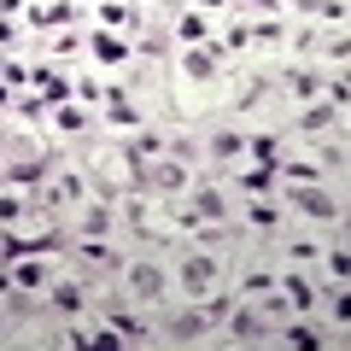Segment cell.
I'll return each mask as SVG.
<instances>
[{"label":"cell","instance_id":"obj_1","mask_svg":"<svg viewBox=\"0 0 351 351\" xmlns=\"http://www.w3.org/2000/svg\"><path fill=\"white\" fill-rule=\"evenodd\" d=\"M129 287H135L141 299H158V293H164V276L152 269V263H135V269H129Z\"/></svg>","mask_w":351,"mask_h":351},{"label":"cell","instance_id":"obj_2","mask_svg":"<svg viewBox=\"0 0 351 351\" xmlns=\"http://www.w3.org/2000/svg\"><path fill=\"white\" fill-rule=\"evenodd\" d=\"M211 276H217L211 258H188V263H182V281H188V293H205V287H211Z\"/></svg>","mask_w":351,"mask_h":351},{"label":"cell","instance_id":"obj_3","mask_svg":"<svg viewBox=\"0 0 351 351\" xmlns=\"http://www.w3.org/2000/svg\"><path fill=\"white\" fill-rule=\"evenodd\" d=\"M293 199H299V205H304V211H311V217H322V223H328V217H334V199H328V193H316V188H299V193H293Z\"/></svg>","mask_w":351,"mask_h":351},{"label":"cell","instance_id":"obj_4","mask_svg":"<svg viewBox=\"0 0 351 351\" xmlns=\"http://www.w3.org/2000/svg\"><path fill=\"white\" fill-rule=\"evenodd\" d=\"M36 82H41V106H59V100H64V76H47V71H41Z\"/></svg>","mask_w":351,"mask_h":351},{"label":"cell","instance_id":"obj_5","mask_svg":"<svg viewBox=\"0 0 351 351\" xmlns=\"http://www.w3.org/2000/svg\"><path fill=\"white\" fill-rule=\"evenodd\" d=\"M94 53H100L106 64H123V53H129V47H123V41H112V36H94Z\"/></svg>","mask_w":351,"mask_h":351},{"label":"cell","instance_id":"obj_6","mask_svg":"<svg viewBox=\"0 0 351 351\" xmlns=\"http://www.w3.org/2000/svg\"><path fill=\"white\" fill-rule=\"evenodd\" d=\"M234 334H240V339H258V334H263V322H258L252 311H234Z\"/></svg>","mask_w":351,"mask_h":351},{"label":"cell","instance_id":"obj_7","mask_svg":"<svg viewBox=\"0 0 351 351\" xmlns=\"http://www.w3.org/2000/svg\"><path fill=\"white\" fill-rule=\"evenodd\" d=\"M199 328H205L199 316H176V322H170V334H176V339H193V334H199Z\"/></svg>","mask_w":351,"mask_h":351},{"label":"cell","instance_id":"obj_8","mask_svg":"<svg viewBox=\"0 0 351 351\" xmlns=\"http://www.w3.org/2000/svg\"><path fill=\"white\" fill-rule=\"evenodd\" d=\"M334 123V106H311V112H304V129H328Z\"/></svg>","mask_w":351,"mask_h":351},{"label":"cell","instance_id":"obj_9","mask_svg":"<svg viewBox=\"0 0 351 351\" xmlns=\"http://www.w3.org/2000/svg\"><path fill=\"white\" fill-rule=\"evenodd\" d=\"M53 304H59V311H82V293H76V287H59V293H53Z\"/></svg>","mask_w":351,"mask_h":351},{"label":"cell","instance_id":"obj_10","mask_svg":"<svg viewBox=\"0 0 351 351\" xmlns=\"http://www.w3.org/2000/svg\"><path fill=\"white\" fill-rule=\"evenodd\" d=\"M199 211H205V217H223V193L205 188V193H199Z\"/></svg>","mask_w":351,"mask_h":351},{"label":"cell","instance_id":"obj_11","mask_svg":"<svg viewBox=\"0 0 351 351\" xmlns=\"http://www.w3.org/2000/svg\"><path fill=\"white\" fill-rule=\"evenodd\" d=\"M188 76H211V53H188Z\"/></svg>","mask_w":351,"mask_h":351},{"label":"cell","instance_id":"obj_12","mask_svg":"<svg viewBox=\"0 0 351 351\" xmlns=\"http://www.w3.org/2000/svg\"><path fill=\"white\" fill-rule=\"evenodd\" d=\"M112 328H117L123 339H141V322H135V316H112Z\"/></svg>","mask_w":351,"mask_h":351},{"label":"cell","instance_id":"obj_13","mask_svg":"<svg viewBox=\"0 0 351 351\" xmlns=\"http://www.w3.org/2000/svg\"><path fill=\"white\" fill-rule=\"evenodd\" d=\"M71 18V6H47V12H36V24H64Z\"/></svg>","mask_w":351,"mask_h":351},{"label":"cell","instance_id":"obj_14","mask_svg":"<svg viewBox=\"0 0 351 351\" xmlns=\"http://www.w3.org/2000/svg\"><path fill=\"white\" fill-rule=\"evenodd\" d=\"M287 293H293V304H311V287H304L299 276H287Z\"/></svg>","mask_w":351,"mask_h":351},{"label":"cell","instance_id":"obj_15","mask_svg":"<svg viewBox=\"0 0 351 351\" xmlns=\"http://www.w3.org/2000/svg\"><path fill=\"white\" fill-rule=\"evenodd\" d=\"M258 6H276V0H258Z\"/></svg>","mask_w":351,"mask_h":351},{"label":"cell","instance_id":"obj_16","mask_svg":"<svg viewBox=\"0 0 351 351\" xmlns=\"http://www.w3.org/2000/svg\"><path fill=\"white\" fill-rule=\"evenodd\" d=\"M0 106H6V94H0Z\"/></svg>","mask_w":351,"mask_h":351}]
</instances>
